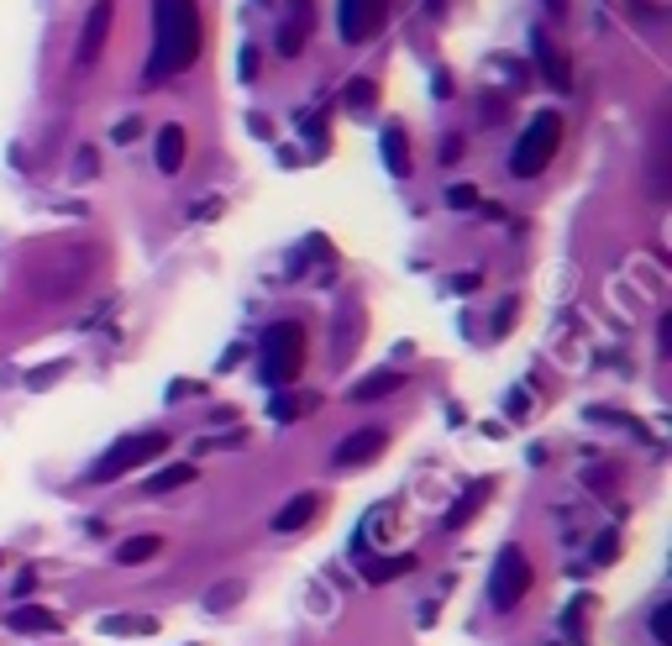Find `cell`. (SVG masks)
Instances as JSON below:
<instances>
[{
    "label": "cell",
    "instance_id": "6da1fadb",
    "mask_svg": "<svg viewBox=\"0 0 672 646\" xmlns=\"http://www.w3.org/2000/svg\"><path fill=\"white\" fill-rule=\"evenodd\" d=\"M153 22H158V43H153V74L147 79L194 69V58L205 48L200 5L194 0H153Z\"/></svg>",
    "mask_w": 672,
    "mask_h": 646
},
{
    "label": "cell",
    "instance_id": "7a4b0ae2",
    "mask_svg": "<svg viewBox=\"0 0 672 646\" xmlns=\"http://www.w3.org/2000/svg\"><path fill=\"white\" fill-rule=\"evenodd\" d=\"M557 147H562V116H557V111L530 116V126L520 132V143H515V153H509V174H515V179L547 174V164L557 158Z\"/></svg>",
    "mask_w": 672,
    "mask_h": 646
},
{
    "label": "cell",
    "instance_id": "3957f363",
    "mask_svg": "<svg viewBox=\"0 0 672 646\" xmlns=\"http://www.w3.org/2000/svg\"><path fill=\"white\" fill-rule=\"evenodd\" d=\"M264 383H294L305 374V332L294 326V321H273L264 332Z\"/></svg>",
    "mask_w": 672,
    "mask_h": 646
},
{
    "label": "cell",
    "instance_id": "277c9868",
    "mask_svg": "<svg viewBox=\"0 0 672 646\" xmlns=\"http://www.w3.org/2000/svg\"><path fill=\"white\" fill-rule=\"evenodd\" d=\"M530 594V557L526 547H500L494 557V578H489V599H494V610H515L520 599Z\"/></svg>",
    "mask_w": 672,
    "mask_h": 646
},
{
    "label": "cell",
    "instance_id": "5b68a950",
    "mask_svg": "<svg viewBox=\"0 0 672 646\" xmlns=\"http://www.w3.org/2000/svg\"><path fill=\"white\" fill-rule=\"evenodd\" d=\"M158 453H168V436H164V431L126 436V442H116V447H111V453L96 463V479L111 483V479H121V474H132V468H143V463H153Z\"/></svg>",
    "mask_w": 672,
    "mask_h": 646
},
{
    "label": "cell",
    "instance_id": "8992f818",
    "mask_svg": "<svg viewBox=\"0 0 672 646\" xmlns=\"http://www.w3.org/2000/svg\"><path fill=\"white\" fill-rule=\"evenodd\" d=\"M111 22H116V0H96L90 5V22H85V32H79V69H90L100 53H105V37H111Z\"/></svg>",
    "mask_w": 672,
    "mask_h": 646
},
{
    "label": "cell",
    "instance_id": "52a82bcc",
    "mask_svg": "<svg viewBox=\"0 0 672 646\" xmlns=\"http://www.w3.org/2000/svg\"><path fill=\"white\" fill-rule=\"evenodd\" d=\"M384 5L389 0H341V37L347 43H368L384 26Z\"/></svg>",
    "mask_w": 672,
    "mask_h": 646
},
{
    "label": "cell",
    "instance_id": "ba28073f",
    "mask_svg": "<svg viewBox=\"0 0 672 646\" xmlns=\"http://www.w3.org/2000/svg\"><path fill=\"white\" fill-rule=\"evenodd\" d=\"M384 447H389L384 431H379V426H362V431H352V436L336 447V468H362V463L384 457Z\"/></svg>",
    "mask_w": 672,
    "mask_h": 646
},
{
    "label": "cell",
    "instance_id": "9c48e42d",
    "mask_svg": "<svg viewBox=\"0 0 672 646\" xmlns=\"http://www.w3.org/2000/svg\"><path fill=\"white\" fill-rule=\"evenodd\" d=\"M315 515H321V500H315V494H300V500H289L284 510L273 515V531H279V536H294V531L311 526Z\"/></svg>",
    "mask_w": 672,
    "mask_h": 646
},
{
    "label": "cell",
    "instance_id": "30bf717a",
    "mask_svg": "<svg viewBox=\"0 0 672 646\" xmlns=\"http://www.w3.org/2000/svg\"><path fill=\"white\" fill-rule=\"evenodd\" d=\"M184 147H190L184 126L168 121L164 132H158V168H164V174H179V168H184Z\"/></svg>",
    "mask_w": 672,
    "mask_h": 646
},
{
    "label": "cell",
    "instance_id": "8fae6325",
    "mask_svg": "<svg viewBox=\"0 0 672 646\" xmlns=\"http://www.w3.org/2000/svg\"><path fill=\"white\" fill-rule=\"evenodd\" d=\"M536 64H541V74L552 79V90H568L573 85V74H568V58L547 43V37H536Z\"/></svg>",
    "mask_w": 672,
    "mask_h": 646
},
{
    "label": "cell",
    "instance_id": "7c38bea8",
    "mask_svg": "<svg viewBox=\"0 0 672 646\" xmlns=\"http://www.w3.org/2000/svg\"><path fill=\"white\" fill-rule=\"evenodd\" d=\"M164 552V536H126L116 547V563L121 568H137V563H153Z\"/></svg>",
    "mask_w": 672,
    "mask_h": 646
},
{
    "label": "cell",
    "instance_id": "4fadbf2b",
    "mask_svg": "<svg viewBox=\"0 0 672 646\" xmlns=\"http://www.w3.org/2000/svg\"><path fill=\"white\" fill-rule=\"evenodd\" d=\"M394 389H405V374H368V379L352 389V400H358V405H373V400H384Z\"/></svg>",
    "mask_w": 672,
    "mask_h": 646
},
{
    "label": "cell",
    "instance_id": "5bb4252c",
    "mask_svg": "<svg viewBox=\"0 0 672 646\" xmlns=\"http://www.w3.org/2000/svg\"><path fill=\"white\" fill-rule=\"evenodd\" d=\"M384 164L394 179H405L410 174V137H405V126H389L384 132Z\"/></svg>",
    "mask_w": 672,
    "mask_h": 646
},
{
    "label": "cell",
    "instance_id": "9a60e30c",
    "mask_svg": "<svg viewBox=\"0 0 672 646\" xmlns=\"http://www.w3.org/2000/svg\"><path fill=\"white\" fill-rule=\"evenodd\" d=\"M489 489H494V483H489V479H483V483H473V494H468V500H457L452 510H447V531H462V526H468V521L479 515V504L489 500Z\"/></svg>",
    "mask_w": 672,
    "mask_h": 646
},
{
    "label": "cell",
    "instance_id": "2e32d148",
    "mask_svg": "<svg viewBox=\"0 0 672 646\" xmlns=\"http://www.w3.org/2000/svg\"><path fill=\"white\" fill-rule=\"evenodd\" d=\"M184 483H194V463H173V468L147 479V494H168V489H184Z\"/></svg>",
    "mask_w": 672,
    "mask_h": 646
},
{
    "label": "cell",
    "instance_id": "e0dca14e",
    "mask_svg": "<svg viewBox=\"0 0 672 646\" xmlns=\"http://www.w3.org/2000/svg\"><path fill=\"white\" fill-rule=\"evenodd\" d=\"M400 573H415V557H410V552L384 557V563H368V583H394Z\"/></svg>",
    "mask_w": 672,
    "mask_h": 646
},
{
    "label": "cell",
    "instance_id": "ac0fdd59",
    "mask_svg": "<svg viewBox=\"0 0 672 646\" xmlns=\"http://www.w3.org/2000/svg\"><path fill=\"white\" fill-rule=\"evenodd\" d=\"M11 631H58V615H48V610H32V604H26V610H16V615H11Z\"/></svg>",
    "mask_w": 672,
    "mask_h": 646
},
{
    "label": "cell",
    "instance_id": "d6986e66",
    "mask_svg": "<svg viewBox=\"0 0 672 646\" xmlns=\"http://www.w3.org/2000/svg\"><path fill=\"white\" fill-rule=\"evenodd\" d=\"M321 405L315 394H300V400H273V421H294V415H311Z\"/></svg>",
    "mask_w": 672,
    "mask_h": 646
},
{
    "label": "cell",
    "instance_id": "ffe728a7",
    "mask_svg": "<svg viewBox=\"0 0 672 646\" xmlns=\"http://www.w3.org/2000/svg\"><path fill=\"white\" fill-rule=\"evenodd\" d=\"M373 100H379V85H373V79H352V85H347V105H352V111H368Z\"/></svg>",
    "mask_w": 672,
    "mask_h": 646
},
{
    "label": "cell",
    "instance_id": "44dd1931",
    "mask_svg": "<svg viewBox=\"0 0 672 646\" xmlns=\"http://www.w3.org/2000/svg\"><path fill=\"white\" fill-rule=\"evenodd\" d=\"M668 615H672V604L662 599V604L651 610V642H657V646H672V636H668Z\"/></svg>",
    "mask_w": 672,
    "mask_h": 646
},
{
    "label": "cell",
    "instance_id": "7402d4cb",
    "mask_svg": "<svg viewBox=\"0 0 672 646\" xmlns=\"http://www.w3.org/2000/svg\"><path fill=\"white\" fill-rule=\"evenodd\" d=\"M447 205H452V211H473V205H479V190H473V185H452V190H447Z\"/></svg>",
    "mask_w": 672,
    "mask_h": 646
},
{
    "label": "cell",
    "instance_id": "603a6c76",
    "mask_svg": "<svg viewBox=\"0 0 672 646\" xmlns=\"http://www.w3.org/2000/svg\"><path fill=\"white\" fill-rule=\"evenodd\" d=\"M237 594H242V583H226V589H221V594H211L205 604H211V610H221V604H232Z\"/></svg>",
    "mask_w": 672,
    "mask_h": 646
},
{
    "label": "cell",
    "instance_id": "cb8c5ba5",
    "mask_svg": "<svg viewBox=\"0 0 672 646\" xmlns=\"http://www.w3.org/2000/svg\"><path fill=\"white\" fill-rule=\"evenodd\" d=\"M137 132H143V121H121V126H116V143H132Z\"/></svg>",
    "mask_w": 672,
    "mask_h": 646
},
{
    "label": "cell",
    "instance_id": "d4e9b609",
    "mask_svg": "<svg viewBox=\"0 0 672 646\" xmlns=\"http://www.w3.org/2000/svg\"><path fill=\"white\" fill-rule=\"evenodd\" d=\"M457 153H462V143H457V137H447V143H441V164H457Z\"/></svg>",
    "mask_w": 672,
    "mask_h": 646
}]
</instances>
